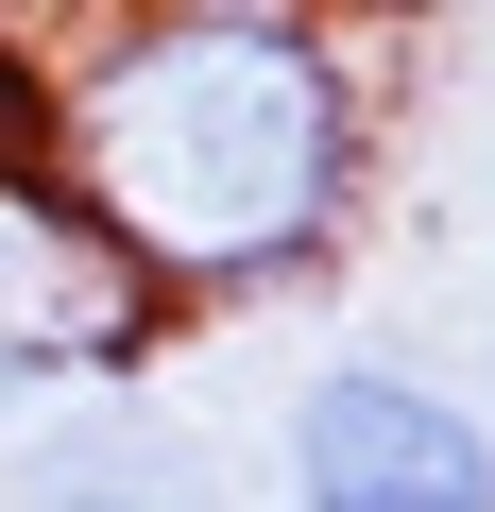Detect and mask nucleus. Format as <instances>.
I'll return each instance as SVG.
<instances>
[{
	"label": "nucleus",
	"instance_id": "obj_2",
	"mask_svg": "<svg viewBox=\"0 0 495 512\" xmlns=\"http://www.w3.org/2000/svg\"><path fill=\"white\" fill-rule=\"evenodd\" d=\"M291 512H495V427L410 359H325L291 393Z\"/></svg>",
	"mask_w": 495,
	"mask_h": 512
},
{
	"label": "nucleus",
	"instance_id": "obj_1",
	"mask_svg": "<svg viewBox=\"0 0 495 512\" xmlns=\"http://www.w3.org/2000/svg\"><path fill=\"white\" fill-rule=\"evenodd\" d=\"M35 103H52V188L154 308L308 291L376 188V52L257 0L69 18L35 35Z\"/></svg>",
	"mask_w": 495,
	"mask_h": 512
},
{
	"label": "nucleus",
	"instance_id": "obj_3",
	"mask_svg": "<svg viewBox=\"0 0 495 512\" xmlns=\"http://www.w3.org/2000/svg\"><path fill=\"white\" fill-rule=\"evenodd\" d=\"M154 342V291L86 239L52 171H0V376H120Z\"/></svg>",
	"mask_w": 495,
	"mask_h": 512
},
{
	"label": "nucleus",
	"instance_id": "obj_4",
	"mask_svg": "<svg viewBox=\"0 0 495 512\" xmlns=\"http://www.w3.org/2000/svg\"><path fill=\"white\" fill-rule=\"evenodd\" d=\"M52 512H205V478H188V461H137V478H103L86 444H52Z\"/></svg>",
	"mask_w": 495,
	"mask_h": 512
}]
</instances>
